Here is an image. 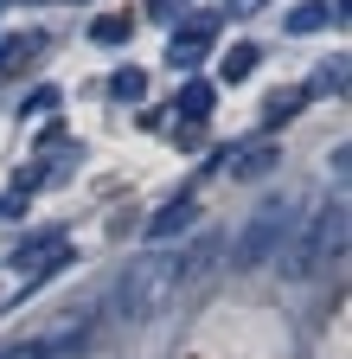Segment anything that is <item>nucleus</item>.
Wrapping results in <instances>:
<instances>
[{
	"label": "nucleus",
	"instance_id": "nucleus-1",
	"mask_svg": "<svg viewBox=\"0 0 352 359\" xmlns=\"http://www.w3.org/2000/svg\"><path fill=\"white\" fill-rule=\"evenodd\" d=\"M186 283V263L180 250H148L122 269V283H115V314L122 321H148V314H160L173 302V289Z\"/></svg>",
	"mask_w": 352,
	"mask_h": 359
},
{
	"label": "nucleus",
	"instance_id": "nucleus-2",
	"mask_svg": "<svg viewBox=\"0 0 352 359\" xmlns=\"http://www.w3.org/2000/svg\"><path fill=\"white\" fill-rule=\"evenodd\" d=\"M295 218H301L295 199H282V193H276V199H262L256 218L244 224V238H237V257H231V263H237V269H256L262 257H276V250L288 244V231H295Z\"/></svg>",
	"mask_w": 352,
	"mask_h": 359
},
{
	"label": "nucleus",
	"instance_id": "nucleus-3",
	"mask_svg": "<svg viewBox=\"0 0 352 359\" xmlns=\"http://www.w3.org/2000/svg\"><path fill=\"white\" fill-rule=\"evenodd\" d=\"M339 238H346V205H327V212L314 218V231L288 250V276H314L327 257H339Z\"/></svg>",
	"mask_w": 352,
	"mask_h": 359
},
{
	"label": "nucleus",
	"instance_id": "nucleus-4",
	"mask_svg": "<svg viewBox=\"0 0 352 359\" xmlns=\"http://www.w3.org/2000/svg\"><path fill=\"white\" fill-rule=\"evenodd\" d=\"M205 52H211V20H192V26H180V32H173V65H180V71H199L205 65Z\"/></svg>",
	"mask_w": 352,
	"mask_h": 359
},
{
	"label": "nucleus",
	"instance_id": "nucleus-5",
	"mask_svg": "<svg viewBox=\"0 0 352 359\" xmlns=\"http://www.w3.org/2000/svg\"><path fill=\"white\" fill-rule=\"evenodd\" d=\"M192 218H199V199H173V205H160V212L148 218V244H167V238H180Z\"/></svg>",
	"mask_w": 352,
	"mask_h": 359
},
{
	"label": "nucleus",
	"instance_id": "nucleus-6",
	"mask_svg": "<svg viewBox=\"0 0 352 359\" xmlns=\"http://www.w3.org/2000/svg\"><path fill=\"white\" fill-rule=\"evenodd\" d=\"M38 52H45V39L38 32H13V39H0V77H13V71H26Z\"/></svg>",
	"mask_w": 352,
	"mask_h": 359
},
{
	"label": "nucleus",
	"instance_id": "nucleus-7",
	"mask_svg": "<svg viewBox=\"0 0 352 359\" xmlns=\"http://www.w3.org/2000/svg\"><path fill=\"white\" fill-rule=\"evenodd\" d=\"M211 103H218V90H211V83H199V77L180 90V116H186V122H205V116H211Z\"/></svg>",
	"mask_w": 352,
	"mask_h": 359
},
{
	"label": "nucleus",
	"instance_id": "nucleus-8",
	"mask_svg": "<svg viewBox=\"0 0 352 359\" xmlns=\"http://www.w3.org/2000/svg\"><path fill=\"white\" fill-rule=\"evenodd\" d=\"M109 97H115V103H141V97H148V71L122 65V71L109 77Z\"/></svg>",
	"mask_w": 352,
	"mask_h": 359
},
{
	"label": "nucleus",
	"instance_id": "nucleus-9",
	"mask_svg": "<svg viewBox=\"0 0 352 359\" xmlns=\"http://www.w3.org/2000/svg\"><path fill=\"white\" fill-rule=\"evenodd\" d=\"M301 109H307V90H276V97H269V109H262V122L276 128V122H295Z\"/></svg>",
	"mask_w": 352,
	"mask_h": 359
},
{
	"label": "nucleus",
	"instance_id": "nucleus-10",
	"mask_svg": "<svg viewBox=\"0 0 352 359\" xmlns=\"http://www.w3.org/2000/svg\"><path fill=\"white\" fill-rule=\"evenodd\" d=\"M282 161V148L276 142H256V148H244V161H237V180H256V173H269Z\"/></svg>",
	"mask_w": 352,
	"mask_h": 359
},
{
	"label": "nucleus",
	"instance_id": "nucleus-11",
	"mask_svg": "<svg viewBox=\"0 0 352 359\" xmlns=\"http://www.w3.org/2000/svg\"><path fill=\"white\" fill-rule=\"evenodd\" d=\"M32 187H38V167H32L26 180H13L7 193H0V218H26V199H32Z\"/></svg>",
	"mask_w": 352,
	"mask_h": 359
},
{
	"label": "nucleus",
	"instance_id": "nucleus-12",
	"mask_svg": "<svg viewBox=\"0 0 352 359\" xmlns=\"http://www.w3.org/2000/svg\"><path fill=\"white\" fill-rule=\"evenodd\" d=\"M128 26H135L128 13H103V20H90V39H97V45H122V39H128Z\"/></svg>",
	"mask_w": 352,
	"mask_h": 359
},
{
	"label": "nucleus",
	"instance_id": "nucleus-13",
	"mask_svg": "<svg viewBox=\"0 0 352 359\" xmlns=\"http://www.w3.org/2000/svg\"><path fill=\"white\" fill-rule=\"evenodd\" d=\"M256 71V45H231V58H225V83H237V77H250Z\"/></svg>",
	"mask_w": 352,
	"mask_h": 359
},
{
	"label": "nucleus",
	"instance_id": "nucleus-14",
	"mask_svg": "<svg viewBox=\"0 0 352 359\" xmlns=\"http://www.w3.org/2000/svg\"><path fill=\"white\" fill-rule=\"evenodd\" d=\"M314 90H321V97H339V90H346V65H339V58H327V65L314 71Z\"/></svg>",
	"mask_w": 352,
	"mask_h": 359
},
{
	"label": "nucleus",
	"instance_id": "nucleus-15",
	"mask_svg": "<svg viewBox=\"0 0 352 359\" xmlns=\"http://www.w3.org/2000/svg\"><path fill=\"white\" fill-rule=\"evenodd\" d=\"M327 20H333L327 7H295V13H288V32H321Z\"/></svg>",
	"mask_w": 352,
	"mask_h": 359
},
{
	"label": "nucleus",
	"instance_id": "nucleus-16",
	"mask_svg": "<svg viewBox=\"0 0 352 359\" xmlns=\"http://www.w3.org/2000/svg\"><path fill=\"white\" fill-rule=\"evenodd\" d=\"M45 109H58V90L45 83V90H32V97L20 103V116H45Z\"/></svg>",
	"mask_w": 352,
	"mask_h": 359
},
{
	"label": "nucleus",
	"instance_id": "nucleus-17",
	"mask_svg": "<svg viewBox=\"0 0 352 359\" xmlns=\"http://www.w3.org/2000/svg\"><path fill=\"white\" fill-rule=\"evenodd\" d=\"M256 7H262V0H231V13H237V20H250Z\"/></svg>",
	"mask_w": 352,
	"mask_h": 359
},
{
	"label": "nucleus",
	"instance_id": "nucleus-18",
	"mask_svg": "<svg viewBox=\"0 0 352 359\" xmlns=\"http://www.w3.org/2000/svg\"><path fill=\"white\" fill-rule=\"evenodd\" d=\"M13 289H20V283H13V276H7V269H0V302H7V295H13Z\"/></svg>",
	"mask_w": 352,
	"mask_h": 359
}]
</instances>
